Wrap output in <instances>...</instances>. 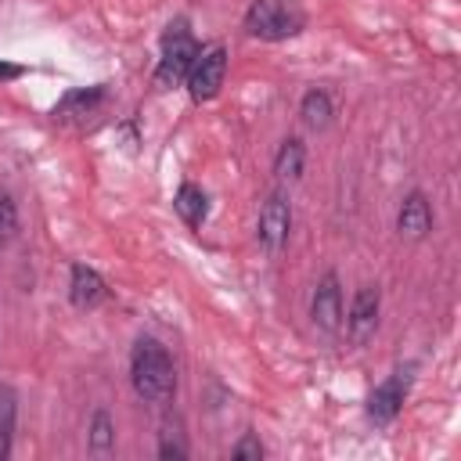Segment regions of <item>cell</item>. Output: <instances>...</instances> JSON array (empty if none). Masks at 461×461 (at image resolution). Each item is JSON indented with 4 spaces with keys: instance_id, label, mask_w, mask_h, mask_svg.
Masks as SVG:
<instances>
[{
    "instance_id": "obj_1",
    "label": "cell",
    "mask_w": 461,
    "mask_h": 461,
    "mask_svg": "<svg viewBox=\"0 0 461 461\" xmlns=\"http://www.w3.org/2000/svg\"><path fill=\"white\" fill-rule=\"evenodd\" d=\"M130 385H133V393L144 403L173 400V393H176V367H173L169 349L158 339L140 335L133 342V349H130Z\"/></svg>"
},
{
    "instance_id": "obj_2",
    "label": "cell",
    "mask_w": 461,
    "mask_h": 461,
    "mask_svg": "<svg viewBox=\"0 0 461 461\" xmlns=\"http://www.w3.org/2000/svg\"><path fill=\"white\" fill-rule=\"evenodd\" d=\"M306 29V11L299 0H252L245 11V32L267 43L292 40Z\"/></svg>"
},
{
    "instance_id": "obj_3",
    "label": "cell",
    "mask_w": 461,
    "mask_h": 461,
    "mask_svg": "<svg viewBox=\"0 0 461 461\" xmlns=\"http://www.w3.org/2000/svg\"><path fill=\"white\" fill-rule=\"evenodd\" d=\"M198 50H202V43L194 40L187 18H173L162 32V54H158V65H155V83L166 86V90L180 86L191 61L198 58Z\"/></svg>"
},
{
    "instance_id": "obj_4",
    "label": "cell",
    "mask_w": 461,
    "mask_h": 461,
    "mask_svg": "<svg viewBox=\"0 0 461 461\" xmlns=\"http://www.w3.org/2000/svg\"><path fill=\"white\" fill-rule=\"evenodd\" d=\"M223 76H227V47L223 43H209L191 61V68L184 76V86H187V94H191L194 104H205V101H212L220 94Z\"/></svg>"
},
{
    "instance_id": "obj_5",
    "label": "cell",
    "mask_w": 461,
    "mask_h": 461,
    "mask_svg": "<svg viewBox=\"0 0 461 461\" xmlns=\"http://www.w3.org/2000/svg\"><path fill=\"white\" fill-rule=\"evenodd\" d=\"M411 382H414V367L407 364V367H396L393 375H385L375 389H371V396H367V418L375 421V425H389L400 411H403V400H407V393H411Z\"/></svg>"
},
{
    "instance_id": "obj_6",
    "label": "cell",
    "mask_w": 461,
    "mask_h": 461,
    "mask_svg": "<svg viewBox=\"0 0 461 461\" xmlns=\"http://www.w3.org/2000/svg\"><path fill=\"white\" fill-rule=\"evenodd\" d=\"M292 230V202L285 191H270L259 205V220H256V238L267 252H281Z\"/></svg>"
},
{
    "instance_id": "obj_7",
    "label": "cell",
    "mask_w": 461,
    "mask_h": 461,
    "mask_svg": "<svg viewBox=\"0 0 461 461\" xmlns=\"http://www.w3.org/2000/svg\"><path fill=\"white\" fill-rule=\"evenodd\" d=\"M378 313H382V292H378V285H360L357 295H353V303H349V313L342 317L346 335L357 346L371 342L375 331H378Z\"/></svg>"
},
{
    "instance_id": "obj_8",
    "label": "cell",
    "mask_w": 461,
    "mask_h": 461,
    "mask_svg": "<svg viewBox=\"0 0 461 461\" xmlns=\"http://www.w3.org/2000/svg\"><path fill=\"white\" fill-rule=\"evenodd\" d=\"M310 317H313V324L324 335H335L342 328V285H339V274L335 270H328L317 281V288L310 295Z\"/></svg>"
},
{
    "instance_id": "obj_9",
    "label": "cell",
    "mask_w": 461,
    "mask_h": 461,
    "mask_svg": "<svg viewBox=\"0 0 461 461\" xmlns=\"http://www.w3.org/2000/svg\"><path fill=\"white\" fill-rule=\"evenodd\" d=\"M396 230H400V238H411V241H421L432 230V205H429L425 191L403 194L400 212H396Z\"/></svg>"
},
{
    "instance_id": "obj_10",
    "label": "cell",
    "mask_w": 461,
    "mask_h": 461,
    "mask_svg": "<svg viewBox=\"0 0 461 461\" xmlns=\"http://www.w3.org/2000/svg\"><path fill=\"white\" fill-rule=\"evenodd\" d=\"M68 299L79 310H94V306H101L108 299V285L94 267L72 263V270H68Z\"/></svg>"
},
{
    "instance_id": "obj_11",
    "label": "cell",
    "mask_w": 461,
    "mask_h": 461,
    "mask_svg": "<svg viewBox=\"0 0 461 461\" xmlns=\"http://www.w3.org/2000/svg\"><path fill=\"white\" fill-rule=\"evenodd\" d=\"M104 101V86H79V90H68L58 104H54V119H76V115H90L97 104Z\"/></svg>"
},
{
    "instance_id": "obj_12",
    "label": "cell",
    "mask_w": 461,
    "mask_h": 461,
    "mask_svg": "<svg viewBox=\"0 0 461 461\" xmlns=\"http://www.w3.org/2000/svg\"><path fill=\"white\" fill-rule=\"evenodd\" d=\"M173 209L187 227H202V220L209 212V198L198 184H180L176 194H173Z\"/></svg>"
},
{
    "instance_id": "obj_13",
    "label": "cell",
    "mask_w": 461,
    "mask_h": 461,
    "mask_svg": "<svg viewBox=\"0 0 461 461\" xmlns=\"http://www.w3.org/2000/svg\"><path fill=\"white\" fill-rule=\"evenodd\" d=\"M303 166H306V144L299 137H285L277 155H274V173L277 180H299L303 176Z\"/></svg>"
},
{
    "instance_id": "obj_14",
    "label": "cell",
    "mask_w": 461,
    "mask_h": 461,
    "mask_svg": "<svg viewBox=\"0 0 461 461\" xmlns=\"http://www.w3.org/2000/svg\"><path fill=\"white\" fill-rule=\"evenodd\" d=\"M299 115H303V122H306L310 130H324V126L331 122V115H335L328 90H321V86H310V90L303 94V101H299Z\"/></svg>"
},
{
    "instance_id": "obj_15",
    "label": "cell",
    "mask_w": 461,
    "mask_h": 461,
    "mask_svg": "<svg viewBox=\"0 0 461 461\" xmlns=\"http://www.w3.org/2000/svg\"><path fill=\"white\" fill-rule=\"evenodd\" d=\"M14 418H18V396L11 385H0V461L11 457L14 443Z\"/></svg>"
},
{
    "instance_id": "obj_16",
    "label": "cell",
    "mask_w": 461,
    "mask_h": 461,
    "mask_svg": "<svg viewBox=\"0 0 461 461\" xmlns=\"http://www.w3.org/2000/svg\"><path fill=\"white\" fill-rule=\"evenodd\" d=\"M90 436V450L94 454H104V450H112L115 447V421H112V414L108 411H94V418H90V429H86Z\"/></svg>"
},
{
    "instance_id": "obj_17",
    "label": "cell",
    "mask_w": 461,
    "mask_h": 461,
    "mask_svg": "<svg viewBox=\"0 0 461 461\" xmlns=\"http://www.w3.org/2000/svg\"><path fill=\"white\" fill-rule=\"evenodd\" d=\"M14 230H18V205H14L11 191L0 187V249L14 238Z\"/></svg>"
},
{
    "instance_id": "obj_18",
    "label": "cell",
    "mask_w": 461,
    "mask_h": 461,
    "mask_svg": "<svg viewBox=\"0 0 461 461\" xmlns=\"http://www.w3.org/2000/svg\"><path fill=\"white\" fill-rule=\"evenodd\" d=\"M230 457H234V461H259V457H263V443H259V436H256V432H245V436L230 447Z\"/></svg>"
},
{
    "instance_id": "obj_19",
    "label": "cell",
    "mask_w": 461,
    "mask_h": 461,
    "mask_svg": "<svg viewBox=\"0 0 461 461\" xmlns=\"http://www.w3.org/2000/svg\"><path fill=\"white\" fill-rule=\"evenodd\" d=\"M158 457H173V461H180V457H187V447H184V439L176 436V432H162V439H158Z\"/></svg>"
},
{
    "instance_id": "obj_20",
    "label": "cell",
    "mask_w": 461,
    "mask_h": 461,
    "mask_svg": "<svg viewBox=\"0 0 461 461\" xmlns=\"http://www.w3.org/2000/svg\"><path fill=\"white\" fill-rule=\"evenodd\" d=\"M22 76H25V65H14V61H0V83L22 79Z\"/></svg>"
}]
</instances>
